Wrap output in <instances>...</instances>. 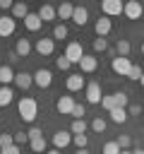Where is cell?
I'll list each match as a JSON object with an SVG mask.
<instances>
[{"label":"cell","mask_w":144,"mask_h":154,"mask_svg":"<svg viewBox=\"0 0 144 154\" xmlns=\"http://www.w3.org/2000/svg\"><path fill=\"white\" fill-rule=\"evenodd\" d=\"M17 111H19V118H22L24 123H34L36 116H38V103H36V99H31V96H22L19 103H17Z\"/></svg>","instance_id":"6da1fadb"},{"label":"cell","mask_w":144,"mask_h":154,"mask_svg":"<svg viewBox=\"0 0 144 154\" xmlns=\"http://www.w3.org/2000/svg\"><path fill=\"white\" fill-rule=\"evenodd\" d=\"M84 55H86V53H84V48H82L79 41H70V43H67V48H65V58H67L72 65H74V63L79 65Z\"/></svg>","instance_id":"7a4b0ae2"},{"label":"cell","mask_w":144,"mask_h":154,"mask_svg":"<svg viewBox=\"0 0 144 154\" xmlns=\"http://www.w3.org/2000/svg\"><path fill=\"white\" fill-rule=\"evenodd\" d=\"M101 12H103V17H118V14L125 12V2H120V0H103L101 2Z\"/></svg>","instance_id":"3957f363"},{"label":"cell","mask_w":144,"mask_h":154,"mask_svg":"<svg viewBox=\"0 0 144 154\" xmlns=\"http://www.w3.org/2000/svg\"><path fill=\"white\" fill-rule=\"evenodd\" d=\"M132 65H134V63H130V58H120V55H115V58H113V63H110L113 72H115V75H120V77H127V75H130V70H132Z\"/></svg>","instance_id":"277c9868"},{"label":"cell","mask_w":144,"mask_h":154,"mask_svg":"<svg viewBox=\"0 0 144 154\" xmlns=\"http://www.w3.org/2000/svg\"><path fill=\"white\" fill-rule=\"evenodd\" d=\"M34 84H36V87H41V89H48V87L53 84V72H50V70H46V67L36 70V72H34Z\"/></svg>","instance_id":"5b68a950"},{"label":"cell","mask_w":144,"mask_h":154,"mask_svg":"<svg viewBox=\"0 0 144 154\" xmlns=\"http://www.w3.org/2000/svg\"><path fill=\"white\" fill-rule=\"evenodd\" d=\"M14 29H17V19H14L12 14H2V17H0V38L12 36Z\"/></svg>","instance_id":"8992f818"},{"label":"cell","mask_w":144,"mask_h":154,"mask_svg":"<svg viewBox=\"0 0 144 154\" xmlns=\"http://www.w3.org/2000/svg\"><path fill=\"white\" fill-rule=\"evenodd\" d=\"M84 96H86L89 103H101V99H103V94H101V84H98V82H89L86 89H84Z\"/></svg>","instance_id":"52a82bcc"},{"label":"cell","mask_w":144,"mask_h":154,"mask_svg":"<svg viewBox=\"0 0 144 154\" xmlns=\"http://www.w3.org/2000/svg\"><path fill=\"white\" fill-rule=\"evenodd\" d=\"M65 87H67V91H82V89H86V82H84L82 72H72V75L67 77Z\"/></svg>","instance_id":"ba28073f"},{"label":"cell","mask_w":144,"mask_h":154,"mask_svg":"<svg viewBox=\"0 0 144 154\" xmlns=\"http://www.w3.org/2000/svg\"><path fill=\"white\" fill-rule=\"evenodd\" d=\"M74 106H77V101H74L72 96H60V99H58V103H55V108H58V113H60V116H72Z\"/></svg>","instance_id":"9c48e42d"},{"label":"cell","mask_w":144,"mask_h":154,"mask_svg":"<svg viewBox=\"0 0 144 154\" xmlns=\"http://www.w3.org/2000/svg\"><path fill=\"white\" fill-rule=\"evenodd\" d=\"M142 12H144V7H142L139 0H130V2H125V12H122V14H125L127 19H139Z\"/></svg>","instance_id":"30bf717a"},{"label":"cell","mask_w":144,"mask_h":154,"mask_svg":"<svg viewBox=\"0 0 144 154\" xmlns=\"http://www.w3.org/2000/svg\"><path fill=\"white\" fill-rule=\"evenodd\" d=\"M110 29H113V22H110V17H98V19H96V24H94V31H96V36H101V38H106V36L110 34Z\"/></svg>","instance_id":"8fae6325"},{"label":"cell","mask_w":144,"mask_h":154,"mask_svg":"<svg viewBox=\"0 0 144 154\" xmlns=\"http://www.w3.org/2000/svg\"><path fill=\"white\" fill-rule=\"evenodd\" d=\"M34 48H36L38 55H53V51H55V41H53V38H38Z\"/></svg>","instance_id":"7c38bea8"},{"label":"cell","mask_w":144,"mask_h":154,"mask_svg":"<svg viewBox=\"0 0 144 154\" xmlns=\"http://www.w3.org/2000/svg\"><path fill=\"white\" fill-rule=\"evenodd\" d=\"M70 142H72V132H70V130H58V132L53 135V144H55V149H65Z\"/></svg>","instance_id":"4fadbf2b"},{"label":"cell","mask_w":144,"mask_h":154,"mask_svg":"<svg viewBox=\"0 0 144 154\" xmlns=\"http://www.w3.org/2000/svg\"><path fill=\"white\" fill-rule=\"evenodd\" d=\"M24 26H26V31H38L43 26V19L38 17V12H29L24 19Z\"/></svg>","instance_id":"5bb4252c"},{"label":"cell","mask_w":144,"mask_h":154,"mask_svg":"<svg viewBox=\"0 0 144 154\" xmlns=\"http://www.w3.org/2000/svg\"><path fill=\"white\" fill-rule=\"evenodd\" d=\"M79 67H82V72L91 75V72H96V67H98V58H96V55H89V53H86V55L82 58Z\"/></svg>","instance_id":"9a60e30c"},{"label":"cell","mask_w":144,"mask_h":154,"mask_svg":"<svg viewBox=\"0 0 144 154\" xmlns=\"http://www.w3.org/2000/svg\"><path fill=\"white\" fill-rule=\"evenodd\" d=\"M14 70L12 65H0V87H10V82H14Z\"/></svg>","instance_id":"2e32d148"},{"label":"cell","mask_w":144,"mask_h":154,"mask_svg":"<svg viewBox=\"0 0 144 154\" xmlns=\"http://www.w3.org/2000/svg\"><path fill=\"white\" fill-rule=\"evenodd\" d=\"M72 22H74L77 26H84V24L89 22V10H86V7H82V5H79V7H74V14H72Z\"/></svg>","instance_id":"e0dca14e"},{"label":"cell","mask_w":144,"mask_h":154,"mask_svg":"<svg viewBox=\"0 0 144 154\" xmlns=\"http://www.w3.org/2000/svg\"><path fill=\"white\" fill-rule=\"evenodd\" d=\"M14 84H17L19 89H29V87L34 84V75H29V72H17V75H14Z\"/></svg>","instance_id":"ac0fdd59"},{"label":"cell","mask_w":144,"mask_h":154,"mask_svg":"<svg viewBox=\"0 0 144 154\" xmlns=\"http://www.w3.org/2000/svg\"><path fill=\"white\" fill-rule=\"evenodd\" d=\"M38 17H41L43 22H53V19L58 17V10H55L53 5H41V10H38Z\"/></svg>","instance_id":"d6986e66"},{"label":"cell","mask_w":144,"mask_h":154,"mask_svg":"<svg viewBox=\"0 0 144 154\" xmlns=\"http://www.w3.org/2000/svg\"><path fill=\"white\" fill-rule=\"evenodd\" d=\"M14 53H17L19 58H26V55L31 53V43H29V38H17V46H14Z\"/></svg>","instance_id":"ffe728a7"},{"label":"cell","mask_w":144,"mask_h":154,"mask_svg":"<svg viewBox=\"0 0 144 154\" xmlns=\"http://www.w3.org/2000/svg\"><path fill=\"white\" fill-rule=\"evenodd\" d=\"M55 10H58V17L60 19H72V14H74V5H70V2H62Z\"/></svg>","instance_id":"44dd1931"},{"label":"cell","mask_w":144,"mask_h":154,"mask_svg":"<svg viewBox=\"0 0 144 154\" xmlns=\"http://www.w3.org/2000/svg\"><path fill=\"white\" fill-rule=\"evenodd\" d=\"M115 51H118V55H120V58H127V55H130V51H132V43H130L127 38H118Z\"/></svg>","instance_id":"7402d4cb"},{"label":"cell","mask_w":144,"mask_h":154,"mask_svg":"<svg viewBox=\"0 0 144 154\" xmlns=\"http://www.w3.org/2000/svg\"><path fill=\"white\" fill-rule=\"evenodd\" d=\"M14 99V91L12 87H0V106H10Z\"/></svg>","instance_id":"603a6c76"},{"label":"cell","mask_w":144,"mask_h":154,"mask_svg":"<svg viewBox=\"0 0 144 154\" xmlns=\"http://www.w3.org/2000/svg\"><path fill=\"white\" fill-rule=\"evenodd\" d=\"M26 14H29V7H26L24 2H14V7H12V17H14V19H26Z\"/></svg>","instance_id":"cb8c5ba5"},{"label":"cell","mask_w":144,"mask_h":154,"mask_svg":"<svg viewBox=\"0 0 144 154\" xmlns=\"http://www.w3.org/2000/svg\"><path fill=\"white\" fill-rule=\"evenodd\" d=\"M70 132H72V135H86V120H84V118H82V120H72Z\"/></svg>","instance_id":"d4e9b609"},{"label":"cell","mask_w":144,"mask_h":154,"mask_svg":"<svg viewBox=\"0 0 144 154\" xmlns=\"http://www.w3.org/2000/svg\"><path fill=\"white\" fill-rule=\"evenodd\" d=\"M101 106H103L108 113H110V111H115V108H118V103H115V94H106V96L101 99Z\"/></svg>","instance_id":"484cf974"},{"label":"cell","mask_w":144,"mask_h":154,"mask_svg":"<svg viewBox=\"0 0 144 154\" xmlns=\"http://www.w3.org/2000/svg\"><path fill=\"white\" fill-rule=\"evenodd\" d=\"M67 38V26L65 24H55L53 26V41H62Z\"/></svg>","instance_id":"4316f807"},{"label":"cell","mask_w":144,"mask_h":154,"mask_svg":"<svg viewBox=\"0 0 144 154\" xmlns=\"http://www.w3.org/2000/svg\"><path fill=\"white\" fill-rule=\"evenodd\" d=\"M110 120H113V123H125V120H127V108H115V111H110Z\"/></svg>","instance_id":"83f0119b"},{"label":"cell","mask_w":144,"mask_h":154,"mask_svg":"<svg viewBox=\"0 0 144 154\" xmlns=\"http://www.w3.org/2000/svg\"><path fill=\"white\" fill-rule=\"evenodd\" d=\"M29 144H31V149H34L36 154H41V152L46 154V137H38V140H31Z\"/></svg>","instance_id":"f1b7e54d"},{"label":"cell","mask_w":144,"mask_h":154,"mask_svg":"<svg viewBox=\"0 0 144 154\" xmlns=\"http://www.w3.org/2000/svg\"><path fill=\"white\" fill-rule=\"evenodd\" d=\"M94 51H96V53L108 51V41H106V38H101V36H96V38H94Z\"/></svg>","instance_id":"f546056e"},{"label":"cell","mask_w":144,"mask_h":154,"mask_svg":"<svg viewBox=\"0 0 144 154\" xmlns=\"http://www.w3.org/2000/svg\"><path fill=\"white\" fill-rule=\"evenodd\" d=\"M91 130H94V132H98V135H101V132H103V130H106V120H103V118H101V116H98V118H94V120H91Z\"/></svg>","instance_id":"4dcf8cb0"},{"label":"cell","mask_w":144,"mask_h":154,"mask_svg":"<svg viewBox=\"0 0 144 154\" xmlns=\"http://www.w3.org/2000/svg\"><path fill=\"white\" fill-rule=\"evenodd\" d=\"M72 142L77 144V149H86V144H89V137H86V135H72Z\"/></svg>","instance_id":"1f68e13d"},{"label":"cell","mask_w":144,"mask_h":154,"mask_svg":"<svg viewBox=\"0 0 144 154\" xmlns=\"http://www.w3.org/2000/svg\"><path fill=\"white\" fill-rule=\"evenodd\" d=\"M26 135H29V142H31V140H38V137H43V130H41L38 125H31V128L26 130Z\"/></svg>","instance_id":"d6a6232c"},{"label":"cell","mask_w":144,"mask_h":154,"mask_svg":"<svg viewBox=\"0 0 144 154\" xmlns=\"http://www.w3.org/2000/svg\"><path fill=\"white\" fill-rule=\"evenodd\" d=\"M122 149L118 147V142H106L103 144V154H120Z\"/></svg>","instance_id":"836d02e7"},{"label":"cell","mask_w":144,"mask_h":154,"mask_svg":"<svg viewBox=\"0 0 144 154\" xmlns=\"http://www.w3.org/2000/svg\"><path fill=\"white\" fill-rule=\"evenodd\" d=\"M55 65H58V70H70V67H72V63L65 58V53H62L60 58H55Z\"/></svg>","instance_id":"e575fe53"},{"label":"cell","mask_w":144,"mask_h":154,"mask_svg":"<svg viewBox=\"0 0 144 154\" xmlns=\"http://www.w3.org/2000/svg\"><path fill=\"white\" fill-rule=\"evenodd\" d=\"M142 75H144V70L139 67V65H132V70H130V75H127V79H142Z\"/></svg>","instance_id":"d590c367"},{"label":"cell","mask_w":144,"mask_h":154,"mask_svg":"<svg viewBox=\"0 0 144 154\" xmlns=\"http://www.w3.org/2000/svg\"><path fill=\"white\" fill-rule=\"evenodd\" d=\"M115 103H118V108H125L127 106V91H115Z\"/></svg>","instance_id":"8d00e7d4"},{"label":"cell","mask_w":144,"mask_h":154,"mask_svg":"<svg viewBox=\"0 0 144 154\" xmlns=\"http://www.w3.org/2000/svg\"><path fill=\"white\" fill-rule=\"evenodd\" d=\"M10 144H14V135L2 132V135H0V149H5V147H10Z\"/></svg>","instance_id":"74e56055"},{"label":"cell","mask_w":144,"mask_h":154,"mask_svg":"<svg viewBox=\"0 0 144 154\" xmlns=\"http://www.w3.org/2000/svg\"><path fill=\"white\" fill-rule=\"evenodd\" d=\"M115 142H118V147H120V149H130V144H132L130 135H120V137H118Z\"/></svg>","instance_id":"f35d334b"},{"label":"cell","mask_w":144,"mask_h":154,"mask_svg":"<svg viewBox=\"0 0 144 154\" xmlns=\"http://www.w3.org/2000/svg\"><path fill=\"white\" fill-rule=\"evenodd\" d=\"M84 116H86L84 106H82V103H77V106H74V111H72V118H74V120H82Z\"/></svg>","instance_id":"ab89813d"},{"label":"cell","mask_w":144,"mask_h":154,"mask_svg":"<svg viewBox=\"0 0 144 154\" xmlns=\"http://www.w3.org/2000/svg\"><path fill=\"white\" fill-rule=\"evenodd\" d=\"M24 142H29V135L24 132V130H19V132H14V144H24Z\"/></svg>","instance_id":"60d3db41"},{"label":"cell","mask_w":144,"mask_h":154,"mask_svg":"<svg viewBox=\"0 0 144 154\" xmlns=\"http://www.w3.org/2000/svg\"><path fill=\"white\" fill-rule=\"evenodd\" d=\"M127 116H142V108H139L137 103H130V106H127Z\"/></svg>","instance_id":"b9f144b4"},{"label":"cell","mask_w":144,"mask_h":154,"mask_svg":"<svg viewBox=\"0 0 144 154\" xmlns=\"http://www.w3.org/2000/svg\"><path fill=\"white\" fill-rule=\"evenodd\" d=\"M2 154H19V144H10V147H5Z\"/></svg>","instance_id":"7bdbcfd3"},{"label":"cell","mask_w":144,"mask_h":154,"mask_svg":"<svg viewBox=\"0 0 144 154\" xmlns=\"http://www.w3.org/2000/svg\"><path fill=\"white\" fill-rule=\"evenodd\" d=\"M12 7H14L12 0H0V10H2V12H5V10H12Z\"/></svg>","instance_id":"ee69618b"},{"label":"cell","mask_w":144,"mask_h":154,"mask_svg":"<svg viewBox=\"0 0 144 154\" xmlns=\"http://www.w3.org/2000/svg\"><path fill=\"white\" fill-rule=\"evenodd\" d=\"M77 154H89V149H77Z\"/></svg>","instance_id":"f6af8a7d"},{"label":"cell","mask_w":144,"mask_h":154,"mask_svg":"<svg viewBox=\"0 0 144 154\" xmlns=\"http://www.w3.org/2000/svg\"><path fill=\"white\" fill-rule=\"evenodd\" d=\"M46 154H60V149H50V152H46Z\"/></svg>","instance_id":"bcb514c9"},{"label":"cell","mask_w":144,"mask_h":154,"mask_svg":"<svg viewBox=\"0 0 144 154\" xmlns=\"http://www.w3.org/2000/svg\"><path fill=\"white\" fill-rule=\"evenodd\" d=\"M132 154H144V149H134V152H132Z\"/></svg>","instance_id":"7dc6e473"},{"label":"cell","mask_w":144,"mask_h":154,"mask_svg":"<svg viewBox=\"0 0 144 154\" xmlns=\"http://www.w3.org/2000/svg\"><path fill=\"white\" fill-rule=\"evenodd\" d=\"M120 154H132V152H130V149H122V152H120Z\"/></svg>","instance_id":"c3c4849f"},{"label":"cell","mask_w":144,"mask_h":154,"mask_svg":"<svg viewBox=\"0 0 144 154\" xmlns=\"http://www.w3.org/2000/svg\"><path fill=\"white\" fill-rule=\"evenodd\" d=\"M139 82H142V87H144V75H142V79H139Z\"/></svg>","instance_id":"681fc988"},{"label":"cell","mask_w":144,"mask_h":154,"mask_svg":"<svg viewBox=\"0 0 144 154\" xmlns=\"http://www.w3.org/2000/svg\"><path fill=\"white\" fill-rule=\"evenodd\" d=\"M142 53H144V43H142Z\"/></svg>","instance_id":"f907efd6"}]
</instances>
